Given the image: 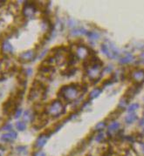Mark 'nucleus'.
I'll list each match as a JSON object with an SVG mask.
<instances>
[{
  "mask_svg": "<svg viewBox=\"0 0 144 156\" xmlns=\"http://www.w3.org/2000/svg\"><path fill=\"white\" fill-rule=\"evenodd\" d=\"M82 87L79 86L78 84H70L64 86L60 88L59 95L67 102H73L75 100H77L81 94H82Z\"/></svg>",
  "mask_w": 144,
  "mask_h": 156,
  "instance_id": "f257e3e1",
  "label": "nucleus"
},
{
  "mask_svg": "<svg viewBox=\"0 0 144 156\" xmlns=\"http://www.w3.org/2000/svg\"><path fill=\"white\" fill-rule=\"evenodd\" d=\"M45 113L53 118H57L62 115L65 112V106L63 105L62 101L59 100H52L47 106H45Z\"/></svg>",
  "mask_w": 144,
  "mask_h": 156,
  "instance_id": "f03ea898",
  "label": "nucleus"
},
{
  "mask_svg": "<svg viewBox=\"0 0 144 156\" xmlns=\"http://www.w3.org/2000/svg\"><path fill=\"white\" fill-rule=\"evenodd\" d=\"M101 51L107 58H109L111 59L116 58L120 55L119 50L111 42H106V43L101 44Z\"/></svg>",
  "mask_w": 144,
  "mask_h": 156,
  "instance_id": "7ed1b4c3",
  "label": "nucleus"
},
{
  "mask_svg": "<svg viewBox=\"0 0 144 156\" xmlns=\"http://www.w3.org/2000/svg\"><path fill=\"white\" fill-rule=\"evenodd\" d=\"M50 133L49 132H45L43 133L39 134L38 136V138L36 139L35 142H34V147L37 148V149H40L44 147L47 140L49 139V136H50Z\"/></svg>",
  "mask_w": 144,
  "mask_h": 156,
  "instance_id": "20e7f679",
  "label": "nucleus"
},
{
  "mask_svg": "<svg viewBox=\"0 0 144 156\" xmlns=\"http://www.w3.org/2000/svg\"><path fill=\"white\" fill-rule=\"evenodd\" d=\"M130 78L133 81H135L137 85L144 82V70L143 69H135L130 73Z\"/></svg>",
  "mask_w": 144,
  "mask_h": 156,
  "instance_id": "39448f33",
  "label": "nucleus"
},
{
  "mask_svg": "<svg viewBox=\"0 0 144 156\" xmlns=\"http://www.w3.org/2000/svg\"><path fill=\"white\" fill-rule=\"evenodd\" d=\"M36 52L35 51L33 50H29L26 51L25 52L21 53L19 57V59L20 62L22 63H27V62H31V61H33L36 58Z\"/></svg>",
  "mask_w": 144,
  "mask_h": 156,
  "instance_id": "423d86ee",
  "label": "nucleus"
},
{
  "mask_svg": "<svg viewBox=\"0 0 144 156\" xmlns=\"http://www.w3.org/2000/svg\"><path fill=\"white\" fill-rule=\"evenodd\" d=\"M34 3H31V2H26L25 6L23 8V14L26 18H31L32 17L36 11H37V7L36 5H33Z\"/></svg>",
  "mask_w": 144,
  "mask_h": 156,
  "instance_id": "0eeeda50",
  "label": "nucleus"
},
{
  "mask_svg": "<svg viewBox=\"0 0 144 156\" xmlns=\"http://www.w3.org/2000/svg\"><path fill=\"white\" fill-rule=\"evenodd\" d=\"M89 54V51L87 47H85L84 45H80L77 50H76L75 55L76 57L80 58H86Z\"/></svg>",
  "mask_w": 144,
  "mask_h": 156,
  "instance_id": "6e6552de",
  "label": "nucleus"
},
{
  "mask_svg": "<svg viewBox=\"0 0 144 156\" xmlns=\"http://www.w3.org/2000/svg\"><path fill=\"white\" fill-rule=\"evenodd\" d=\"M17 138V133L15 131H11L7 133H5L2 135L1 140L5 142H13Z\"/></svg>",
  "mask_w": 144,
  "mask_h": 156,
  "instance_id": "1a4fd4ad",
  "label": "nucleus"
},
{
  "mask_svg": "<svg viewBox=\"0 0 144 156\" xmlns=\"http://www.w3.org/2000/svg\"><path fill=\"white\" fill-rule=\"evenodd\" d=\"M135 57L132 53H126L124 56L122 57L121 59H120V64L121 65H127V64H129L134 60Z\"/></svg>",
  "mask_w": 144,
  "mask_h": 156,
  "instance_id": "9d476101",
  "label": "nucleus"
},
{
  "mask_svg": "<svg viewBox=\"0 0 144 156\" xmlns=\"http://www.w3.org/2000/svg\"><path fill=\"white\" fill-rule=\"evenodd\" d=\"M120 129V123L117 121H113L110 125L107 126V131H108V134L109 133H116Z\"/></svg>",
  "mask_w": 144,
  "mask_h": 156,
  "instance_id": "9b49d317",
  "label": "nucleus"
},
{
  "mask_svg": "<svg viewBox=\"0 0 144 156\" xmlns=\"http://www.w3.org/2000/svg\"><path fill=\"white\" fill-rule=\"evenodd\" d=\"M35 114L31 110H26L24 113V120L25 122H29V121H33V119L35 118Z\"/></svg>",
  "mask_w": 144,
  "mask_h": 156,
  "instance_id": "f8f14e48",
  "label": "nucleus"
},
{
  "mask_svg": "<svg viewBox=\"0 0 144 156\" xmlns=\"http://www.w3.org/2000/svg\"><path fill=\"white\" fill-rule=\"evenodd\" d=\"M101 93H102V89H101V88H94V90H92V91L90 92V94H89V99H90V100H94L95 98H98Z\"/></svg>",
  "mask_w": 144,
  "mask_h": 156,
  "instance_id": "ddd939ff",
  "label": "nucleus"
},
{
  "mask_svg": "<svg viewBox=\"0 0 144 156\" xmlns=\"http://www.w3.org/2000/svg\"><path fill=\"white\" fill-rule=\"evenodd\" d=\"M2 49L5 52H13V45L9 43L8 40H5L2 44Z\"/></svg>",
  "mask_w": 144,
  "mask_h": 156,
  "instance_id": "4468645a",
  "label": "nucleus"
},
{
  "mask_svg": "<svg viewBox=\"0 0 144 156\" xmlns=\"http://www.w3.org/2000/svg\"><path fill=\"white\" fill-rule=\"evenodd\" d=\"M137 119V116H136V114H135V113H129L127 117H126L125 121L127 124H132L134 121H135Z\"/></svg>",
  "mask_w": 144,
  "mask_h": 156,
  "instance_id": "2eb2a0df",
  "label": "nucleus"
},
{
  "mask_svg": "<svg viewBox=\"0 0 144 156\" xmlns=\"http://www.w3.org/2000/svg\"><path fill=\"white\" fill-rule=\"evenodd\" d=\"M128 100L124 97V98H122L121 101H120L119 103V106H118V110L121 109V110H122V109H125L126 108V106L128 105Z\"/></svg>",
  "mask_w": 144,
  "mask_h": 156,
  "instance_id": "dca6fc26",
  "label": "nucleus"
},
{
  "mask_svg": "<svg viewBox=\"0 0 144 156\" xmlns=\"http://www.w3.org/2000/svg\"><path fill=\"white\" fill-rule=\"evenodd\" d=\"M106 122L105 121H101V122H99L97 125L94 126V129H95V131H99L101 132L105 127H106Z\"/></svg>",
  "mask_w": 144,
  "mask_h": 156,
  "instance_id": "f3484780",
  "label": "nucleus"
},
{
  "mask_svg": "<svg viewBox=\"0 0 144 156\" xmlns=\"http://www.w3.org/2000/svg\"><path fill=\"white\" fill-rule=\"evenodd\" d=\"M105 134L102 133V132H100L96 136H95V140L97 141V142H102V141H104L105 140Z\"/></svg>",
  "mask_w": 144,
  "mask_h": 156,
  "instance_id": "a211bd4d",
  "label": "nucleus"
},
{
  "mask_svg": "<svg viewBox=\"0 0 144 156\" xmlns=\"http://www.w3.org/2000/svg\"><path fill=\"white\" fill-rule=\"evenodd\" d=\"M138 108H139V104L134 103V104H131L130 106L128 107V112H129V113H133L135 110H137Z\"/></svg>",
  "mask_w": 144,
  "mask_h": 156,
  "instance_id": "6ab92c4d",
  "label": "nucleus"
},
{
  "mask_svg": "<svg viewBox=\"0 0 144 156\" xmlns=\"http://www.w3.org/2000/svg\"><path fill=\"white\" fill-rule=\"evenodd\" d=\"M87 35H88V37H89L91 40H97V39L99 38V37H100V35H99L97 32H92V31L88 32Z\"/></svg>",
  "mask_w": 144,
  "mask_h": 156,
  "instance_id": "aec40b11",
  "label": "nucleus"
},
{
  "mask_svg": "<svg viewBox=\"0 0 144 156\" xmlns=\"http://www.w3.org/2000/svg\"><path fill=\"white\" fill-rule=\"evenodd\" d=\"M88 33V31H86L84 28H80V29H75L74 31V33H73V35H74V36H77V35H81V34H87Z\"/></svg>",
  "mask_w": 144,
  "mask_h": 156,
  "instance_id": "412c9836",
  "label": "nucleus"
},
{
  "mask_svg": "<svg viewBox=\"0 0 144 156\" xmlns=\"http://www.w3.org/2000/svg\"><path fill=\"white\" fill-rule=\"evenodd\" d=\"M16 127H17V129L19 131H24V130H25V128H26V125H25L24 122H22V121H19L16 124Z\"/></svg>",
  "mask_w": 144,
  "mask_h": 156,
  "instance_id": "4be33fe9",
  "label": "nucleus"
},
{
  "mask_svg": "<svg viewBox=\"0 0 144 156\" xmlns=\"http://www.w3.org/2000/svg\"><path fill=\"white\" fill-rule=\"evenodd\" d=\"M32 156H46V154H45V153L43 152V151L38 150V151H36V152H34L32 154Z\"/></svg>",
  "mask_w": 144,
  "mask_h": 156,
  "instance_id": "5701e85b",
  "label": "nucleus"
},
{
  "mask_svg": "<svg viewBox=\"0 0 144 156\" xmlns=\"http://www.w3.org/2000/svg\"><path fill=\"white\" fill-rule=\"evenodd\" d=\"M21 113H22V110L19 108V109L16 111V112L14 113V118H15V119H18V118H19V117L21 116Z\"/></svg>",
  "mask_w": 144,
  "mask_h": 156,
  "instance_id": "b1692460",
  "label": "nucleus"
},
{
  "mask_svg": "<svg viewBox=\"0 0 144 156\" xmlns=\"http://www.w3.org/2000/svg\"><path fill=\"white\" fill-rule=\"evenodd\" d=\"M12 128H13L12 125H9V124H7V125H5L4 126V129L6 130V131H8V130H12Z\"/></svg>",
  "mask_w": 144,
  "mask_h": 156,
  "instance_id": "393cba45",
  "label": "nucleus"
},
{
  "mask_svg": "<svg viewBox=\"0 0 144 156\" xmlns=\"http://www.w3.org/2000/svg\"><path fill=\"white\" fill-rule=\"evenodd\" d=\"M139 125L140 126H144V117L142 119L140 120V123H139Z\"/></svg>",
  "mask_w": 144,
  "mask_h": 156,
  "instance_id": "a878e982",
  "label": "nucleus"
},
{
  "mask_svg": "<svg viewBox=\"0 0 144 156\" xmlns=\"http://www.w3.org/2000/svg\"><path fill=\"white\" fill-rule=\"evenodd\" d=\"M140 58H141L142 59H144V51L142 53V54H141V55H140Z\"/></svg>",
  "mask_w": 144,
  "mask_h": 156,
  "instance_id": "bb28decb",
  "label": "nucleus"
},
{
  "mask_svg": "<svg viewBox=\"0 0 144 156\" xmlns=\"http://www.w3.org/2000/svg\"><path fill=\"white\" fill-rule=\"evenodd\" d=\"M142 152H143V154H144V144L142 145Z\"/></svg>",
  "mask_w": 144,
  "mask_h": 156,
  "instance_id": "cd10ccee",
  "label": "nucleus"
}]
</instances>
